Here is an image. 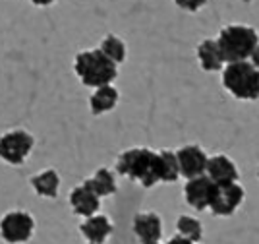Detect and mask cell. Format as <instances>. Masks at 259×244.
Returning a JSON list of instances; mask_svg holds the SVG:
<instances>
[{
  "label": "cell",
  "mask_w": 259,
  "mask_h": 244,
  "mask_svg": "<svg viewBox=\"0 0 259 244\" xmlns=\"http://www.w3.org/2000/svg\"><path fill=\"white\" fill-rule=\"evenodd\" d=\"M176 157H178V165H180V177H184L186 181L199 177V175H205L209 157L199 146H195V144L184 146L176 151Z\"/></svg>",
  "instance_id": "9c48e42d"
},
{
  "label": "cell",
  "mask_w": 259,
  "mask_h": 244,
  "mask_svg": "<svg viewBox=\"0 0 259 244\" xmlns=\"http://www.w3.org/2000/svg\"><path fill=\"white\" fill-rule=\"evenodd\" d=\"M159 155H161L162 182H176L180 179V165H178L176 151L162 149V151H159Z\"/></svg>",
  "instance_id": "d6986e66"
},
{
  "label": "cell",
  "mask_w": 259,
  "mask_h": 244,
  "mask_svg": "<svg viewBox=\"0 0 259 244\" xmlns=\"http://www.w3.org/2000/svg\"><path fill=\"white\" fill-rule=\"evenodd\" d=\"M35 148V138L22 128L0 136V159L8 165H23Z\"/></svg>",
  "instance_id": "8992f818"
},
{
  "label": "cell",
  "mask_w": 259,
  "mask_h": 244,
  "mask_svg": "<svg viewBox=\"0 0 259 244\" xmlns=\"http://www.w3.org/2000/svg\"><path fill=\"white\" fill-rule=\"evenodd\" d=\"M205 175L215 182V184H227V182L238 181V167L236 163L230 159L228 155H213L207 159Z\"/></svg>",
  "instance_id": "7c38bea8"
},
{
  "label": "cell",
  "mask_w": 259,
  "mask_h": 244,
  "mask_svg": "<svg viewBox=\"0 0 259 244\" xmlns=\"http://www.w3.org/2000/svg\"><path fill=\"white\" fill-rule=\"evenodd\" d=\"M174 4L186 12H197L207 4V0H174Z\"/></svg>",
  "instance_id": "44dd1931"
},
{
  "label": "cell",
  "mask_w": 259,
  "mask_h": 244,
  "mask_svg": "<svg viewBox=\"0 0 259 244\" xmlns=\"http://www.w3.org/2000/svg\"><path fill=\"white\" fill-rule=\"evenodd\" d=\"M197 62L205 72H219L225 68V58L217 45V39H203L197 45Z\"/></svg>",
  "instance_id": "5bb4252c"
},
{
  "label": "cell",
  "mask_w": 259,
  "mask_h": 244,
  "mask_svg": "<svg viewBox=\"0 0 259 244\" xmlns=\"http://www.w3.org/2000/svg\"><path fill=\"white\" fill-rule=\"evenodd\" d=\"M70 205H72V212L76 215L85 219V217H91L99 212L101 198L83 182V184H79L70 192Z\"/></svg>",
  "instance_id": "8fae6325"
},
{
  "label": "cell",
  "mask_w": 259,
  "mask_h": 244,
  "mask_svg": "<svg viewBox=\"0 0 259 244\" xmlns=\"http://www.w3.org/2000/svg\"><path fill=\"white\" fill-rule=\"evenodd\" d=\"M35 233V219L23 210H12L0 219V238L8 244H25Z\"/></svg>",
  "instance_id": "5b68a950"
},
{
  "label": "cell",
  "mask_w": 259,
  "mask_h": 244,
  "mask_svg": "<svg viewBox=\"0 0 259 244\" xmlns=\"http://www.w3.org/2000/svg\"><path fill=\"white\" fill-rule=\"evenodd\" d=\"M99 49L107 54L112 62L122 64L126 60V45H124V41H122L120 37H116V35H107V37L103 39Z\"/></svg>",
  "instance_id": "ffe728a7"
},
{
  "label": "cell",
  "mask_w": 259,
  "mask_h": 244,
  "mask_svg": "<svg viewBox=\"0 0 259 244\" xmlns=\"http://www.w3.org/2000/svg\"><path fill=\"white\" fill-rule=\"evenodd\" d=\"M166 244H197V242L190 240V238H186V236H182V234H178V236H172Z\"/></svg>",
  "instance_id": "7402d4cb"
},
{
  "label": "cell",
  "mask_w": 259,
  "mask_h": 244,
  "mask_svg": "<svg viewBox=\"0 0 259 244\" xmlns=\"http://www.w3.org/2000/svg\"><path fill=\"white\" fill-rule=\"evenodd\" d=\"M79 231L85 236L87 242L93 244H105L108 240V236L112 234L114 227L110 223L107 215H91V217H85V221L79 225Z\"/></svg>",
  "instance_id": "4fadbf2b"
},
{
  "label": "cell",
  "mask_w": 259,
  "mask_h": 244,
  "mask_svg": "<svg viewBox=\"0 0 259 244\" xmlns=\"http://www.w3.org/2000/svg\"><path fill=\"white\" fill-rule=\"evenodd\" d=\"M223 85L240 101L259 99V72L249 60L228 62L223 68Z\"/></svg>",
  "instance_id": "277c9868"
},
{
  "label": "cell",
  "mask_w": 259,
  "mask_h": 244,
  "mask_svg": "<svg viewBox=\"0 0 259 244\" xmlns=\"http://www.w3.org/2000/svg\"><path fill=\"white\" fill-rule=\"evenodd\" d=\"M176 229H178V234H182L194 242H199L203 238V225L192 215H180L176 221Z\"/></svg>",
  "instance_id": "ac0fdd59"
},
{
  "label": "cell",
  "mask_w": 259,
  "mask_h": 244,
  "mask_svg": "<svg viewBox=\"0 0 259 244\" xmlns=\"http://www.w3.org/2000/svg\"><path fill=\"white\" fill-rule=\"evenodd\" d=\"M217 45L223 53L225 62H238V60H249L253 49L259 45V35L253 27L244 23H230L223 27Z\"/></svg>",
  "instance_id": "3957f363"
},
{
  "label": "cell",
  "mask_w": 259,
  "mask_h": 244,
  "mask_svg": "<svg viewBox=\"0 0 259 244\" xmlns=\"http://www.w3.org/2000/svg\"><path fill=\"white\" fill-rule=\"evenodd\" d=\"M246 192L236 182H227V184H217L213 200L209 205V212L215 217H230L244 202Z\"/></svg>",
  "instance_id": "52a82bcc"
},
{
  "label": "cell",
  "mask_w": 259,
  "mask_h": 244,
  "mask_svg": "<svg viewBox=\"0 0 259 244\" xmlns=\"http://www.w3.org/2000/svg\"><path fill=\"white\" fill-rule=\"evenodd\" d=\"M257 179H259V170H257Z\"/></svg>",
  "instance_id": "484cf974"
},
{
  "label": "cell",
  "mask_w": 259,
  "mask_h": 244,
  "mask_svg": "<svg viewBox=\"0 0 259 244\" xmlns=\"http://www.w3.org/2000/svg\"><path fill=\"white\" fill-rule=\"evenodd\" d=\"M249 62L255 66V70L259 72V45L253 49V53H251V56H249Z\"/></svg>",
  "instance_id": "603a6c76"
},
{
  "label": "cell",
  "mask_w": 259,
  "mask_h": 244,
  "mask_svg": "<svg viewBox=\"0 0 259 244\" xmlns=\"http://www.w3.org/2000/svg\"><path fill=\"white\" fill-rule=\"evenodd\" d=\"M31 186L33 190L37 192V196L54 200L58 196V188H60V175L54 169H45L33 177Z\"/></svg>",
  "instance_id": "e0dca14e"
},
{
  "label": "cell",
  "mask_w": 259,
  "mask_h": 244,
  "mask_svg": "<svg viewBox=\"0 0 259 244\" xmlns=\"http://www.w3.org/2000/svg\"><path fill=\"white\" fill-rule=\"evenodd\" d=\"M35 6H51V4H54L56 0H31Z\"/></svg>",
  "instance_id": "cb8c5ba5"
},
{
  "label": "cell",
  "mask_w": 259,
  "mask_h": 244,
  "mask_svg": "<svg viewBox=\"0 0 259 244\" xmlns=\"http://www.w3.org/2000/svg\"><path fill=\"white\" fill-rule=\"evenodd\" d=\"M134 234L140 238V242H159L162 236V219L159 213L143 212L134 217L132 223Z\"/></svg>",
  "instance_id": "30bf717a"
},
{
  "label": "cell",
  "mask_w": 259,
  "mask_h": 244,
  "mask_svg": "<svg viewBox=\"0 0 259 244\" xmlns=\"http://www.w3.org/2000/svg\"><path fill=\"white\" fill-rule=\"evenodd\" d=\"M141 244H161V242H141Z\"/></svg>",
  "instance_id": "d4e9b609"
},
{
  "label": "cell",
  "mask_w": 259,
  "mask_h": 244,
  "mask_svg": "<svg viewBox=\"0 0 259 244\" xmlns=\"http://www.w3.org/2000/svg\"><path fill=\"white\" fill-rule=\"evenodd\" d=\"M74 72L87 87H101L112 84L118 76V64L112 62L101 49H89L76 54Z\"/></svg>",
  "instance_id": "7a4b0ae2"
},
{
  "label": "cell",
  "mask_w": 259,
  "mask_h": 244,
  "mask_svg": "<svg viewBox=\"0 0 259 244\" xmlns=\"http://www.w3.org/2000/svg\"><path fill=\"white\" fill-rule=\"evenodd\" d=\"M217 184L207 175H199L194 179H188L184 186V200L195 212H205L211 205L213 194H215Z\"/></svg>",
  "instance_id": "ba28073f"
},
{
  "label": "cell",
  "mask_w": 259,
  "mask_h": 244,
  "mask_svg": "<svg viewBox=\"0 0 259 244\" xmlns=\"http://www.w3.org/2000/svg\"><path fill=\"white\" fill-rule=\"evenodd\" d=\"M85 184L91 190L97 194L99 198H107L112 196L118 190V184H116V175L107 167H101L93 172V177H89L85 181Z\"/></svg>",
  "instance_id": "2e32d148"
},
{
  "label": "cell",
  "mask_w": 259,
  "mask_h": 244,
  "mask_svg": "<svg viewBox=\"0 0 259 244\" xmlns=\"http://www.w3.org/2000/svg\"><path fill=\"white\" fill-rule=\"evenodd\" d=\"M118 99L120 93L114 85H101V87H95V91L89 97V109L95 117H99V115H105L108 111H112L118 105Z\"/></svg>",
  "instance_id": "9a60e30c"
},
{
  "label": "cell",
  "mask_w": 259,
  "mask_h": 244,
  "mask_svg": "<svg viewBox=\"0 0 259 244\" xmlns=\"http://www.w3.org/2000/svg\"><path fill=\"white\" fill-rule=\"evenodd\" d=\"M87 244H93V242H87Z\"/></svg>",
  "instance_id": "4316f807"
},
{
  "label": "cell",
  "mask_w": 259,
  "mask_h": 244,
  "mask_svg": "<svg viewBox=\"0 0 259 244\" xmlns=\"http://www.w3.org/2000/svg\"><path fill=\"white\" fill-rule=\"evenodd\" d=\"M116 172L124 179L140 182L143 188H153L162 182L161 155L149 148H132L116 159Z\"/></svg>",
  "instance_id": "6da1fadb"
}]
</instances>
